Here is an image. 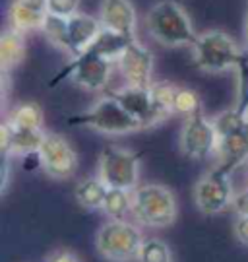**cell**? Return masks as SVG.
Segmentation results:
<instances>
[{"label":"cell","mask_w":248,"mask_h":262,"mask_svg":"<svg viewBox=\"0 0 248 262\" xmlns=\"http://www.w3.org/2000/svg\"><path fill=\"white\" fill-rule=\"evenodd\" d=\"M149 35L165 47H190L196 43L198 33L184 8L175 0H161L146 16Z\"/></svg>","instance_id":"1"},{"label":"cell","mask_w":248,"mask_h":262,"mask_svg":"<svg viewBox=\"0 0 248 262\" xmlns=\"http://www.w3.org/2000/svg\"><path fill=\"white\" fill-rule=\"evenodd\" d=\"M68 124L93 128L103 134H128L142 128V124L110 94L101 97L87 111L68 117Z\"/></svg>","instance_id":"2"},{"label":"cell","mask_w":248,"mask_h":262,"mask_svg":"<svg viewBox=\"0 0 248 262\" xmlns=\"http://www.w3.org/2000/svg\"><path fill=\"white\" fill-rule=\"evenodd\" d=\"M242 55L244 49H239V45L227 33L215 29L198 35L192 45L194 64L204 72H225L237 68Z\"/></svg>","instance_id":"3"},{"label":"cell","mask_w":248,"mask_h":262,"mask_svg":"<svg viewBox=\"0 0 248 262\" xmlns=\"http://www.w3.org/2000/svg\"><path fill=\"white\" fill-rule=\"evenodd\" d=\"M132 214L140 224L167 227L176 217L175 194L163 185H142L132 190Z\"/></svg>","instance_id":"4"},{"label":"cell","mask_w":248,"mask_h":262,"mask_svg":"<svg viewBox=\"0 0 248 262\" xmlns=\"http://www.w3.org/2000/svg\"><path fill=\"white\" fill-rule=\"evenodd\" d=\"M144 237L136 225L126 220H110L97 233V251L107 260L126 262L138 258Z\"/></svg>","instance_id":"5"},{"label":"cell","mask_w":248,"mask_h":262,"mask_svg":"<svg viewBox=\"0 0 248 262\" xmlns=\"http://www.w3.org/2000/svg\"><path fill=\"white\" fill-rule=\"evenodd\" d=\"M140 158L142 154L119 146H107L99 156V179L109 188L134 190L138 187Z\"/></svg>","instance_id":"6"},{"label":"cell","mask_w":248,"mask_h":262,"mask_svg":"<svg viewBox=\"0 0 248 262\" xmlns=\"http://www.w3.org/2000/svg\"><path fill=\"white\" fill-rule=\"evenodd\" d=\"M112 64L115 62H110L107 58H103L101 55H97L95 51L87 49L82 55L74 56L70 64H66L53 78L51 85H56L60 80H66V78H72L74 84H78L83 90L99 92V90H105V85L109 84Z\"/></svg>","instance_id":"7"},{"label":"cell","mask_w":248,"mask_h":262,"mask_svg":"<svg viewBox=\"0 0 248 262\" xmlns=\"http://www.w3.org/2000/svg\"><path fill=\"white\" fill-rule=\"evenodd\" d=\"M217 130L213 121L206 119L204 113H196L192 117H186L181 132V150L186 158L204 159L215 154L217 150Z\"/></svg>","instance_id":"8"},{"label":"cell","mask_w":248,"mask_h":262,"mask_svg":"<svg viewBox=\"0 0 248 262\" xmlns=\"http://www.w3.org/2000/svg\"><path fill=\"white\" fill-rule=\"evenodd\" d=\"M233 196L235 194H233V187H231L229 173L217 167L200 179L194 188L196 206L206 215L219 214L225 208H229Z\"/></svg>","instance_id":"9"},{"label":"cell","mask_w":248,"mask_h":262,"mask_svg":"<svg viewBox=\"0 0 248 262\" xmlns=\"http://www.w3.org/2000/svg\"><path fill=\"white\" fill-rule=\"evenodd\" d=\"M41 165L49 177L53 179H68L72 177L78 169V156L72 150L66 138L55 132H47L45 140L41 144Z\"/></svg>","instance_id":"10"},{"label":"cell","mask_w":248,"mask_h":262,"mask_svg":"<svg viewBox=\"0 0 248 262\" xmlns=\"http://www.w3.org/2000/svg\"><path fill=\"white\" fill-rule=\"evenodd\" d=\"M120 74L124 76L126 85L136 88H151L153 84V55L147 47H144L138 39L132 41L128 49L119 58Z\"/></svg>","instance_id":"11"},{"label":"cell","mask_w":248,"mask_h":262,"mask_svg":"<svg viewBox=\"0 0 248 262\" xmlns=\"http://www.w3.org/2000/svg\"><path fill=\"white\" fill-rule=\"evenodd\" d=\"M99 21L103 29L120 33L128 39H138V14L130 0H103L99 8Z\"/></svg>","instance_id":"12"},{"label":"cell","mask_w":248,"mask_h":262,"mask_svg":"<svg viewBox=\"0 0 248 262\" xmlns=\"http://www.w3.org/2000/svg\"><path fill=\"white\" fill-rule=\"evenodd\" d=\"M110 95L142 124V128L153 126V124L159 122V117H157L153 101H151L149 88L126 85V88H120L117 92H112Z\"/></svg>","instance_id":"13"},{"label":"cell","mask_w":248,"mask_h":262,"mask_svg":"<svg viewBox=\"0 0 248 262\" xmlns=\"http://www.w3.org/2000/svg\"><path fill=\"white\" fill-rule=\"evenodd\" d=\"M47 16H49L47 0H14L8 10L10 28L21 33L35 29L41 31Z\"/></svg>","instance_id":"14"},{"label":"cell","mask_w":248,"mask_h":262,"mask_svg":"<svg viewBox=\"0 0 248 262\" xmlns=\"http://www.w3.org/2000/svg\"><path fill=\"white\" fill-rule=\"evenodd\" d=\"M217 169L225 173H233L248 159V122L240 130L223 136L217 142Z\"/></svg>","instance_id":"15"},{"label":"cell","mask_w":248,"mask_h":262,"mask_svg":"<svg viewBox=\"0 0 248 262\" xmlns=\"http://www.w3.org/2000/svg\"><path fill=\"white\" fill-rule=\"evenodd\" d=\"M101 21L87 14H74L68 18V37H70V56L82 55L93 45V41L101 33Z\"/></svg>","instance_id":"16"},{"label":"cell","mask_w":248,"mask_h":262,"mask_svg":"<svg viewBox=\"0 0 248 262\" xmlns=\"http://www.w3.org/2000/svg\"><path fill=\"white\" fill-rule=\"evenodd\" d=\"M26 58V41L24 33L8 28L0 37V66L2 72L8 74L12 68H16Z\"/></svg>","instance_id":"17"},{"label":"cell","mask_w":248,"mask_h":262,"mask_svg":"<svg viewBox=\"0 0 248 262\" xmlns=\"http://www.w3.org/2000/svg\"><path fill=\"white\" fill-rule=\"evenodd\" d=\"M136 39H128L120 33L109 31V29H101V33L97 35V39L93 41V45L89 49L95 51L97 55H101L103 58H107L110 62H119V58L122 56V53L128 49V45Z\"/></svg>","instance_id":"18"},{"label":"cell","mask_w":248,"mask_h":262,"mask_svg":"<svg viewBox=\"0 0 248 262\" xmlns=\"http://www.w3.org/2000/svg\"><path fill=\"white\" fill-rule=\"evenodd\" d=\"M109 187L99 177L83 179L76 187V198L83 208L87 210H103L105 198H107Z\"/></svg>","instance_id":"19"},{"label":"cell","mask_w":248,"mask_h":262,"mask_svg":"<svg viewBox=\"0 0 248 262\" xmlns=\"http://www.w3.org/2000/svg\"><path fill=\"white\" fill-rule=\"evenodd\" d=\"M176 85L171 82H153L149 92H151V101L155 107V113L159 117V122L167 119L171 113H175V95H176Z\"/></svg>","instance_id":"20"},{"label":"cell","mask_w":248,"mask_h":262,"mask_svg":"<svg viewBox=\"0 0 248 262\" xmlns=\"http://www.w3.org/2000/svg\"><path fill=\"white\" fill-rule=\"evenodd\" d=\"M12 124V122H10ZM47 132L29 130V128H16L12 126V154L26 156L41 150V144L45 140Z\"/></svg>","instance_id":"21"},{"label":"cell","mask_w":248,"mask_h":262,"mask_svg":"<svg viewBox=\"0 0 248 262\" xmlns=\"http://www.w3.org/2000/svg\"><path fill=\"white\" fill-rule=\"evenodd\" d=\"M43 35L51 45L64 51L70 55V37H68V18H58V16H47L45 26H43Z\"/></svg>","instance_id":"22"},{"label":"cell","mask_w":248,"mask_h":262,"mask_svg":"<svg viewBox=\"0 0 248 262\" xmlns=\"http://www.w3.org/2000/svg\"><path fill=\"white\" fill-rule=\"evenodd\" d=\"M8 121L16 128L41 130V126H43V111L37 103H21L12 111Z\"/></svg>","instance_id":"23"},{"label":"cell","mask_w":248,"mask_h":262,"mask_svg":"<svg viewBox=\"0 0 248 262\" xmlns=\"http://www.w3.org/2000/svg\"><path fill=\"white\" fill-rule=\"evenodd\" d=\"M103 210L105 214H109L110 220H124V215L132 212V190L109 188Z\"/></svg>","instance_id":"24"},{"label":"cell","mask_w":248,"mask_h":262,"mask_svg":"<svg viewBox=\"0 0 248 262\" xmlns=\"http://www.w3.org/2000/svg\"><path fill=\"white\" fill-rule=\"evenodd\" d=\"M140 262H171V251L161 239H144L138 253Z\"/></svg>","instance_id":"25"},{"label":"cell","mask_w":248,"mask_h":262,"mask_svg":"<svg viewBox=\"0 0 248 262\" xmlns=\"http://www.w3.org/2000/svg\"><path fill=\"white\" fill-rule=\"evenodd\" d=\"M202 111L200 95L188 88H178L175 95V113H181L184 117H192Z\"/></svg>","instance_id":"26"},{"label":"cell","mask_w":248,"mask_h":262,"mask_svg":"<svg viewBox=\"0 0 248 262\" xmlns=\"http://www.w3.org/2000/svg\"><path fill=\"white\" fill-rule=\"evenodd\" d=\"M215 124V130H217V136L223 138V136H229L233 132L240 130L244 124H246V119H244V115L237 109H229V111L221 113L219 117L213 121Z\"/></svg>","instance_id":"27"},{"label":"cell","mask_w":248,"mask_h":262,"mask_svg":"<svg viewBox=\"0 0 248 262\" xmlns=\"http://www.w3.org/2000/svg\"><path fill=\"white\" fill-rule=\"evenodd\" d=\"M47 10L51 16L72 18L80 12V0H47Z\"/></svg>","instance_id":"28"},{"label":"cell","mask_w":248,"mask_h":262,"mask_svg":"<svg viewBox=\"0 0 248 262\" xmlns=\"http://www.w3.org/2000/svg\"><path fill=\"white\" fill-rule=\"evenodd\" d=\"M0 150H2V156H12V124L10 121L2 122V126H0Z\"/></svg>","instance_id":"29"},{"label":"cell","mask_w":248,"mask_h":262,"mask_svg":"<svg viewBox=\"0 0 248 262\" xmlns=\"http://www.w3.org/2000/svg\"><path fill=\"white\" fill-rule=\"evenodd\" d=\"M231 206H233V210L237 212V215H248V188L240 190L239 194L233 196Z\"/></svg>","instance_id":"30"},{"label":"cell","mask_w":248,"mask_h":262,"mask_svg":"<svg viewBox=\"0 0 248 262\" xmlns=\"http://www.w3.org/2000/svg\"><path fill=\"white\" fill-rule=\"evenodd\" d=\"M235 235L240 243L248 245V215H239L235 222Z\"/></svg>","instance_id":"31"},{"label":"cell","mask_w":248,"mask_h":262,"mask_svg":"<svg viewBox=\"0 0 248 262\" xmlns=\"http://www.w3.org/2000/svg\"><path fill=\"white\" fill-rule=\"evenodd\" d=\"M21 165H24L26 171H33V169H37V167H43V165H41V156H39V151L21 156Z\"/></svg>","instance_id":"32"},{"label":"cell","mask_w":248,"mask_h":262,"mask_svg":"<svg viewBox=\"0 0 248 262\" xmlns=\"http://www.w3.org/2000/svg\"><path fill=\"white\" fill-rule=\"evenodd\" d=\"M47 262H82L76 254L68 253V251H58V253L51 254Z\"/></svg>","instance_id":"33"},{"label":"cell","mask_w":248,"mask_h":262,"mask_svg":"<svg viewBox=\"0 0 248 262\" xmlns=\"http://www.w3.org/2000/svg\"><path fill=\"white\" fill-rule=\"evenodd\" d=\"M244 37H246V51H248V14H246V26H244Z\"/></svg>","instance_id":"34"},{"label":"cell","mask_w":248,"mask_h":262,"mask_svg":"<svg viewBox=\"0 0 248 262\" xmlns=\"http://www.w3.org/2000/svg\"><path fill=\"white\" fill-rule=\"evenodd\" d=\"M244 119H246V122H248V107H246V111H244Z\"/></svg>","instance_id":"35"},{"label":"cell","mask_w":248,"mask_h":262,"mask_svg":"<svg viewBox=\"0 0 248 262\" xmlns=\"http://www.w3.org/2000/svg\"><path fill=\"white\" fill-rule=\"evenodd\" d=\"M246 181H248V165H246Z\"/></svg>","instance_id":"36"}]
</instances>
